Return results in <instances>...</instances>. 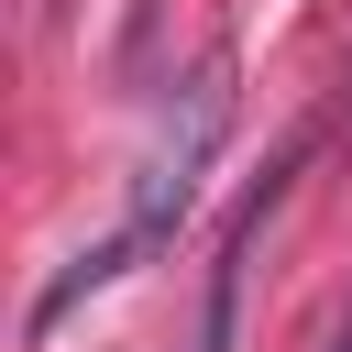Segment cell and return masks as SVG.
<instances>
[{
	"label": "cell",
	"mask_w": 352,
	"mask_h": 352,
	"mask_svg": "<svg viewBox=\"0 0 352 352\" xmlns=\"http://www.w3.org/2000/svg\"><path fill=\"white\" fill-rule=\"evenodd\" d=\"M297 165V154H286ZM286 165L242 198V220L220 231V264H209V308H198V341L187 352H231V330H242V264H253V242H264V220H275V198H286Z\"/></svg>",
	"instance_id": "cell-2"
},
{
	"label": "cell",
	"mask_w": 352,
	"mask_h": 352,
	"mask_svg": "<svg viewBox=\"0 0 352 352\" xmlns=\"http://www.w3.org/2000/svg\"><path fill=\"white\" fill-rule=\"evenodd\" d=\"M220 132H231V66L209 55L165 110H154V143L132 154V187H121V220L33 297V330H55L77 297H99V286H121L132 264H154L165 242H176V220H187V198H198V176H209V154H220Z\"/></svg>",
	"instance_id": "cell-1"
}]
</instances>
